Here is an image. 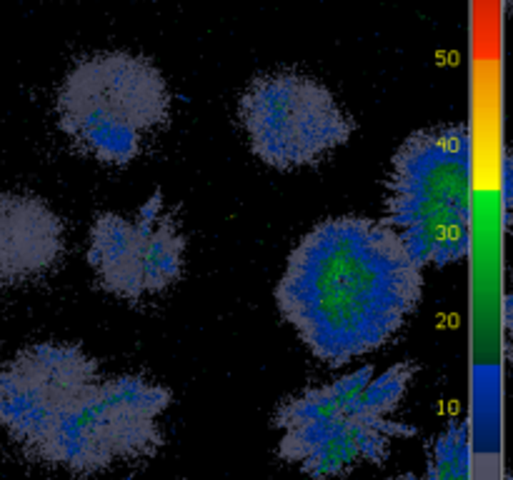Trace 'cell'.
I'll use <instances>...</instances> for the list:
<instances>
[{"instance_id": "6da1fadb", "label": "cell", "mask_w": 513, "mask_h": 480, "mask_svg": "<svg viewBox=\"0 0 513 480\" xmlns=\"http://www.w3.org/2000/svg\"><path fill=\"white\" fill-rule=\"evenodd\" d=\"M421 266L388 225L331 218L296 246L278 283L281 315L328 365L385 345L421 301Z\"/></svg>"}, {"instance_id": "7a4b0ae2", "label": "cell", "mask_w": 513, "mask_h": 480, "mask_svg": "<svg viewBox=\"0 0 513 480\" xmlns=\"http://www.w3.org/2000/svg\"><path fill=\"white\" fill-rule=\"evenodd\" d=\"M388 228L418 266H451L471 246V138L466 125L410 135L393 158Z\"/></svg>"}, {"instance_id": "3957f363", "label": "cell", "mask_w": 513, "mask_h": 480, "mask_svg": "<svg viewBox=\"0 0 513 480\" xmlns=\"http://www.w3.org/2000/svg\"><path fill=\"white\" fill-rule=\"evenodd\" d=\"M170 93L153 63L128 53L81 61L58 93V120L78 148L105 165H128L168 120Z\"/></svg>"}, {"instance_id": "277c9868", "label": "cell", "mask_w": 513, "mask_h": 480, "mask_svg": "<svg viewBox=\"0 0 513 480\" xmlns=\"http://www.w3.org/2000/svg\"><path fill=\"white\" fill-rule=\"evenodd\" d=\"M170 403V390L143 375L98 378L58 418L31 458L73 475L148 458L163 445L160 418Z\"/></svg>"}, {"instance_id": "5b68a950", "label": "cell", "mask_w": 513, "mask_h": 480, "mask_svg": "<svg viewBox=\"0 0 513 480\" xmlns=\"http://www.w3.org/2000/svg\"><path fill=\"white\" fill-rule=\"evenodd\" d=\"M373 373V365H363L286 400L273 418L283 433L278 455L314 480L341 478L361 463H385L393 440L416 430L370 413L363 403V388Z\"/></svg>"}, {"instance_id": "8992f818", "label": "cell", "mask_w": 513, "mask_h": 480, "mask_svg": "<svg viewBox=\"0 0 513 480\" xmlns=\"http://www.w3.org/2000/svg\"><path fill=\"white\" fill-rule=\"evenodd\" d=\"M241 123L253 153L278 170L318 163L353 133L333 93L296 73L251 83L241 98Z\"/></svg>"}, {"instance_id": "52a82bcc", "label": "cell", "mask_w": 513, "mask_h": 480, "mask_svg": "<svg viewBox=\"0 0 513 480\" xmlns=\"http://www.w3.org/2000/svg\"><path fill=\"white\" fill-rule=\"evenodd\" d=\"M88 263L110 296L123 301L158 296L183 276L185 235L155 195L135 215H98L88 240Z\"/></svg>"}, {"instance_id": "ba28073f", "label": "cell", "mask_w": 513, "mask_h": 480, "mask_svg": "<svg viewBox=\"0 0 513 480\" xmlns=\"http://www.w3.org/2000/svg\"><path fill=\"white\" fill-rule=\"evenodd\" d=\"M98 363L71 343H36L0 368V428L28 455L98 380Z\"/></svg>"}, {"instance_id": "9c48e42d", "label": "cell", "mask_w": 513, "mask_h": 480, "mask_svg": "<svg viewBox=\"0 0 513 480\" xmlns=\"http://www.w3.org/2000/svg\"><path fill=\"white\" fill-rule=\"evenodd\" d=\"M63 220L38 195L0 193V286L41 278L63 256Z\"/></svg>"}, {"instance_id": "30bf717a", "label": "cell", "mask_w": 513, "mask_h": 480, "mask_svg": "<svg viewBox=\"0 0 513 480\" xmlns=\"http://www.w3.org/2000/svg\"><path fill=\"white\" fill-rule=\"evenodd\" d=\"M426 480H471V443L463 423H451L433 443Z\"/></svg>"}, {"instance_id": "8fae6325", "label": "cell", "mask_w": 513, "mask_h": 480, "mask_svg": "<svg viewBox=\"0 0 513 480\" xmlns=\"http://www.w3.org/2000/svg\"><path fill=\"white\" fill-rule=\"evenodd\" d=\"M395 480H426V478H418V475H398Z\"/></svg>"}]
</instances>
